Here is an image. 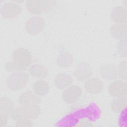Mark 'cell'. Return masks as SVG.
Segmentation results:
<instances>
[{
  "mask_svg": "<svg viewBox=\"0 0 127 127\" xmlns=\"http://www.w3.org/2000/svg\"><path fill=\"white\" fill-rule=\"evenodd\" d=\"M82 93L81 88L77 85H71L65 88L62 94V97L64 102L71 104L76 102Z\"/></svg>",
  "mask_w": 127,
  "mask_h": 127,
  "instance_id": "obj_6",
  "label": "cell"
},
{
  "mask_svg": "<svg viewBox=\"0 0 127 127\" xmlns=\"http://www.w3.org/2000/svg\"><path fill=\"white\" fill-rule=\"evenodd\" d=\"M93 74L91 66L86 62H80L77 65L74 76L79 81H85L91 78Z\"/></svg>",
  "mask_w": 127,
  "mask_h": 127,
  "instance_id": "obj_8",
  "label": "cell"
},
{
  "mask_svg": "<svg viewBox=\"0 0 127 127\" xmlns=\"http://www.w3.org/2000/svg\"><path fill=\"white\" fill-rule=\"evenodd\" d=\"M108 91L111 96L115 98L126 96L127 93V82L121 79L114 80L109 85Z\"/></svg>",
  "mask_w": 127,
  "mask_h": 127,
  "instance_id": "obj_7",
  "label": "cell"
},
{
  "mask_svg": "<svg viewBox=\"0 0 127 127\" xmlns=\"http://www.w3.org/2000/svg\"><path fill=\"white\" fill-rule=\"evenodd\" d=\"M29 75L23 71L15 72L7 77L6 83L7 87L12 91H19L24 88L27 85Z\"/></svg>",
  "mask_w": 127,
  "mask_h": 127,
  "instance_id": "obj_2",
  "label": "cell"
},
{
  "mask_svg": "<svg viewBox=\"0 0 127 127\" xmlns=\"http://www.w3.org/2000/svg\"><path fill=\"white\" fill-rule=\"evenodd\" d=\"M117 53L121 57H127V39L121 40L117 45Z\"/></svg>",
  "mask_w": 127,
  "mask_h": 127,
  "instance_id": "obj_22",
  "label": "cell"
},
{
  "mask_svg": "<svg viewBox=\"0 0 127 127\" xmlns=\"http://www.w3.org/2000/svg\"><path fill=\"white\" fill-rule=\"evenodd\" d=\"M127 95L117 97L111 102V107L112 110L116 113L123 112L127 107Z\"/></svg>",
  "mask_w": 127,
  "mask_h": 127,
  "instance_id": "obj_20",
  "label": "cell"
},
{
  "mask_svg": "<svg viewBox=\"0 0 127 127\" xmlns=\"http://www.w3.org/2000/svg\"><path fill=\"white\" fill-rule=\"evenodd\" d=\"M127 64L126 60H123L119 63L117 67L118 76L121 80L125 81L127 79Z\"/></svg>",
  "mask_w": 127,
  "mask_h": 127,
  "instance_id": "obj_21",
  "label": "cell"
},
{
  "mask_svg": "<svg viewBox=\"0 0 127 127\" xmlns=\"http://www.w3.org/2000/svg\"><path fill=\"white\" fill-rule=\"evenodd\" d=\"M28 72L32 76L39 79H44L48 75L47 69L39 64L31 65L28 68Z\"/></svg>",
  "mask_w": 127,
  "mask_h": 127,
  "instance_id": "obj_19",
  "label": "cell"
},
{
  "mask_svg": "<svg viewBox=\"0 0 127 127\" xmlns=\"http://www.w3.org/2000/svg\"><path fill=\"white\" fill-rule=\"evenodd\" d=\"M14 109L12 100L8 97H2L0 100V116L8 118Z\"/></svg>",
  "mask_w": 127,
  "mask_h": 127,
  "instance_id": "obj_14",
  "label": "cell"
},
{
  "mask_svg": "<svg viewBox=\"0 0 127 127\" xmlns=\"http://www.w3.org/2000/svg\"><path fill=\"white\" fill-rule=\"evenodd\" d=\"M21 11V6L13 1L4 3L0 8L1 15L3 18L7 19H12L17 17Z\"/></svg>",
  "mask_w": 127,
  "mask_h": 127,
  "instance_id": "obj_5",
  "label": "cell"
},
{
  "mask_svg": "<svg viewBox=\"0 0 127 127\" xmlns=\"http://www.w3.org/2000/svg\"><path fill=\"white\" fill-rule=\"evenodd\" d=\"M32 88L33 92L41 97L48 94L49 91L50 86L49 83L46 80L40 79L33 83Z\"/></svg>",
  "mask_w": 127,
  "mask_h": 127,
  "instance_id": "obj_16",
  "label": "cell"
},
{
  "mask_svg": "<svg viewBox=\"0 0 127 127\" xmlns=\"http://www.w3.org/2000/svg\"><path fill=\"white\" fill-rule=\"evenodd\" d=\"M73 78L66 73H58L54 78V83L55 87L60 89H65L73 83Z\"/></svg>",
  "mask_w": 127,
  "mask_h": 127,
  "instance_id": "obj_12",
  "label": "cell"
},
{
  "mask_svg": "<svg viewBox=\"0 0 127 127\" xmlns=\"http://www.w3.org/2000/svg\"><path fill=\"white\" fill-rule=\"evenodd\" d=\"M5 68L8 72H17L24 71L22 68L18 66L13 62H8L5 64Z\"/></svg>",
  "mask_w": 127,
  "mask_h": 127,
  "instance_id": "obj_23",
  "label": "cell"
},
{
  "mask_svg": "<svg viewBox=\"0 0 127 127\" xmlns=\"http://www.w3.org/2000/svg\"><path fill=\"white\" fill-rule=\"evenodd\" d=\"M99 72L101 76L108 81L115 80L118 76L117 67L111 64H102L100 67Z\"/></svg>",
  "mask_w": 127,
  "mask_h": 127,
  "instance_id": "obj_11",
  "label": "cell"
},
{
  "mask_svg": "<svg viewBox=\"0 0 127 127\" xmlns=\"http://www.w3.org/2000/svg\"><path fill=\"white\" fill-rule=\"evenodd\" d=\"M111 19L115 23H126L127 20L126 8L118 5L113 8L110 14Z\"/></svg>",
  "mask_w": 127,
  "mask_h": 127,
  "instance_id": "obj_13",
  "label": "cell"
},
{
  "mask_svg": "<svg viewBox=\"0 0 127 127\" xmlns=\"http://www.w3.org/2000/svg\"><path fill=\"white\" fill-rule=\"evenodd\" d=\"M12 61L24 71L32 63V55L28 49L19 48L13 51L12 54Z\"/></svg>",
  "mask_w": 127,
  "mask_h": 127,
  "instance_id": "obj_3",
  "label": "cell"
},
{
  "mask_svg": "<svg viewBox=\"0 0 127 127\" xmlns=\"http://www.w3.org/2000/svg\"><path fill=\"white\" fill-rule=\"evenodd\" d=\"M84 87L85 91L93 94L101 92L104 88V84L101 79L97 77H91L86 80Z\"/></svg>",
  "mask_w": 127,
  "mask_h": 127,
  "instance_id": "obj_10",
  "label": "cell"
},
{
  "mask_svg": "<svg viewBox=\"0 0 127 127\" xmlns=\"http://www.w3.org/2000/svg\"><path fill=\"white\" fill-rule=\"evenodd\" d=\"M10 117L15 121L23 118L30 119V106L20 105L14 108L10 115Z\"/></svg>",
  "mask_w": 127,
  "mask_h": 127,
  "instance_id": "obj_18",
  "label": "cell"
},
{
  "mask_svg": "<svg viewBox=\"0 0 127 127\" xmlns=\"http://www.w3.org/2000/svg\"><path fill=\"white\" fill-rule=\"evenodd\" d=\"M127 23H115L110 28V33L117 39H127Z\"/></svg>",
  "mask_w": 127,
  "mask_h": 127,
  "instance_id": "obj_15",
  "label": "cell"
},
{
  "mask_svg": "<svg viewBox=\"0 0 127 127\" xmlns=\"http://www.w3.org/2000/svg\"><path fill=\"white\" fill-rule=\"evenodd\" d=\"M56 2L53 0H28L26 1L25 7L31 14L40 15L49 11L55 5Z\"/></svg>",
  "mask_w": 127,
  "mask_h": 127,
  "instance_id": "obj_1",
  "label": "cell"
},
{
  "mask_svg": "<svg viewBox=\"0 0 127 127\" xmlns=\"http://www.w3.org/2000/svg\"><path fill=\"white\" fill-rule=\"evenodd\" d=\"M18 100L20 105L30 106L38 104L40 103L41 99L34 92L27 90L21 94Z\"/></svg>",
  "mask_w": 127,
  "mask_h": 127,
  "instance_id": "obj_9",
  "label": "cell"
},
{
  "mask_svg": "<svg viewBox=\"0 0 127 127\" xmlns=\"http://www.w3.org/2000/svg\"><path fill=\"white\" fill-rule=\"evenodd\" d=\"M46 22L41 16H33L29 18L26 22L25 28L28 34L36 35L39 34L45 28Z\"/></svg>",
  "mask_w": 127,
  "mask_h": 127,
  "instance_id": "obj_4",
  "label": "cell"
},
{
  "mask_svg": "<svg viewBox=\"0 0 127 127\" xmlns=\"http://www.w3.org/2000/svg\"><path fill=\"white\" fill-rule=\"evenodd\" d=\"M72 55L68 52H63L58 56L56 63L59 67L62 68L70 67L73 62Z\"/></svg>",
  "mask_w": 127,
  "mask_h": 127,
  "instance_id": "obj_17",
  "label": "cell"
},
{
  "mask_svg": "<svg viewBox=\"0 0 127 127\" xmlns=\"http://www.w3.org/2000/svg\"><path fill=\"white\" fill-rule=\"evenodd\" d=\"M7 118L3 116H0V127H3L6 125Z\"/></svg>",
  "mask_w": 127,
  "mask_h": 127,
  "instance_id": "obj_25",
  "label": "cell"
},
{
  "mask_svg": "<svg viewBox=\"0 0 127 127\" xmlns=\"http://www.w3.org/2000/svg\"><path fill=\"white\" fill-rule=\"evenodd\" d=\"M15 126L22 127H30L33 126V123L31 119L28 118H23L16 121Z\"/></svg>",
  "mask_w": 127,
  "mask_h": 127,
  "instance_id": "obj_24",
  "label": "cell"
}]
</instances>
